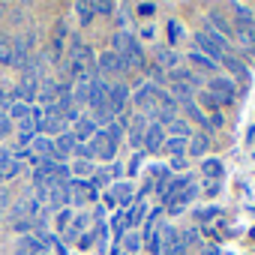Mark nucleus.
Here are the masks:
<instances>
[{
  "label": "nucleus",
  "instance_id": "nucleus-44",
  "mask_svg": "<svg viewBox=\"0 0 255 255\" xmlns=\"http://www.w3.org/2000/svg\"><path fill=\"white\" fill-rule=\"evenodd\" d=\"M180 240H183V246H192V243H198V234H195V228H189V231H186Z\"/></svg>",
  "mask_w": 255,
  "mask_h": 255
},
{
  "label": "nucleus",
  "instance_id": "nucleus-35",
  "mask_svg": "<svg viewBox=\"0 0 255 255\" xmlns=\"http://www.w3.org/2000/svg\"><path fill=\"white\" fill-rule=\"evenodd\" d=\"M9 132H12V120H9L6 108H0V138H3V135H9Z\"/></svg>",
  "mask_w": 255,
  "mask_h": 255
},
{
  "label": "nucleus",
  "instance_id": "nucleus-9",
  "mask_svg": "<svg viewBox=\"0 0 255 255\" xmlns=\"http://www.w3.org/2000/svg\"><path fill=\"white\" fill-rule=\"evenodd\" d=\"M27 48H30V36H15L12 39V66L27 72Z\"/></svg>",
  "mask_w": 255,
  "mask_h": 255
},
{
  "label": "nucleus",
  "instance_id": "nucleus-18",
  "mask_svg": "<svg viewBox=\"0 0 255 255\" xmlns=\"http://www.w3.org/2000/svg\"><path fill=\"white\" fill-rule=\"evenodd\" d=\"M114 201H120V207H132V183H114Z\"/></svg>",
  "mask_w": 255,
  "mask_h": 255
},
{
  "label": "nucleus",
  "instance_id": "nucleus-36",
  "mask_svg": "<svg viewBox=\"0 0 255 255\" xmlns=\"http://www.w3.org/2000/svg\"><path fill=\"white\" fill-rule=\"evenodd\" d=\"M75 12L81 15V21H90V18H93V3H84V0H78V3H75Z\"/></svg>",
  "mask_w": 255,
  "mask_h": 255
},
{
  "label": "nucleus",
  "instance_id": "nucleus-19",
  "mask_svg": "<svg viewBox=\"0 0 255 255\" xmlns=\"http://www.w3.org/2000/svg\"><path fill=\"white\" fill-rule=\"evenodd\" d=\"M207 147H210V138H207L204 132H198V135H195V138L186 144L189 156H195V159H198V156H204V153H207Z\"/></svg>",
  "mask_w": 255,
  "mask_h": 255
},
{
  "label": "nucleus",
  "instance_id": "nucleus-33",
  "mask_svg": "<svg viewBox=\"0 0 255 255\" xmlns=\"http://www.w3.org/2000/svg\"><path fill=\"white\" fill-rule=\"evenodd\" d=\"M237 39L243 45H255V24L252 27H237Z\"/></svg>",
  "mask_w": 255,
  "mask_h": 255
},
{
  "label": "nucleus",
  "instance_id": "nucleus-12",
  "mask_svg": "<svg viewBox=\"0 0 255 255\" xmlns=\"http://www.w3.org/2000/svg\"><path fill=\"white\" fill-rule=\"evenodd\" d=\"M195 42H198L201 54H207L210 60H222V57H225V51H222V48H219V45H216L207 33H195Z\"/></svg>",
  "mask_w": 255,
  "mask_h": 255
},
{
  "label": "nucleus",
  "instance_id": "nucleus-37",
  "mask_svg": "<svg viewBox=\"0 0 255 255\" xmlns=\"http://www.w3.org/2000/svg\"><path fill=\"white\" fill-rule=\"evenodd\" d=\"M117 6L114 3H108V0H99V3H93V15H111Z\"/></svg>",
  "mask_w": 255,
  "mask_h": 255
},
{
  "label": "nucleus",
  "instance_id": "nucleus-42",
  "mask_svg": "<svg viewBox=\"0 0 255 255\" xmlns=\"http://www.w3.org/2000/svg\"><path fill=\"white\" fill-rule=\"evenodd\" d=\"M153 12H156V3H138V15L147 18V15H153Z\"/></svg>",
  "mask_w": 255,
  "mask_h": 255
},
{
  "label": "nucleus",
  "instance_id": "nucleus-34",
  "mask_svg": "<svg viewBox=\"0 0 255 255\" xmlns=\"http://www.w3.org/2000/svg\"><path fill=\"white\" fill-rule=\"evenodd\" d=\"M18 171H21V162H15V159H12V162H9V165L3 168V171H0V180L6 183V180H12V177H15Z\"/></svg>",
  "mask_w": 255,
  "mask_h": 255
},
{
  "label": "nucleus",
  "instance_id": "nucleus-50",
  "mask_svg": "<svg viewBox=\"0 0 255 255\" xmlns=\"http://www.w3.org/2000/svg\"><path fill=\"white\" fill-rule=\"evenodd\" d=\"M150 36H153V27H150V24H144V27H141V39H150Z\"/></svg>",
  "mask_w": 255,
  "mask_h": 255
},
{
  "label": "nucleus",
  "instance_id": "nucleus-8",
  "mask_svg": "<svg viewBox=\"0 0 255 255\" xmlns=\"http://www.w3.org/2000/svg\"><path fill=\"white\" fill-rule=\"evenodd\" d=\"M114 153H117V144H111L108 135H105V129H99V132L93 135V156H99L102 162H111Z\"/></svg>",
  "mask_w": 255,
  "mask_h": 255
},
{
  "label": "nucleus",
  "instance_id": "nucleus-22",
  "mask_svg": "<svg viewBox=\"0 0 255 255\" xmlns=\"http://www.w3.org/2000/svg\"><path fill=\"white\" fill-rule=\"evenodd\" d=\"M30 108H33V105H27V102H18V99H15V102L6 108V114H9V120H27V117H30Z\"/></svg>",
  "mask_w": 255,
  "mask_h": 255
},
{
  "label": "nucleus",
  "instance_id": "nucleus-40",
  "mask_svg": "<svg viewBox=\"0 0 255 255\" xmlns=\"http://www.w3.org/2000/svg\"><path fill=\"white\" fill-rule=\"evenodd\" d=\"M9 162H12V150L9 147H0V171H3Z\"/></svg>",
  "mask_w": 255,
  "mask_h": 255
},
{
  "label": "nucleus",
  "instance_id": "nucleus-46",
  "mask_svg": "<svg viewBox=\"0 0 255 255\" xmlns=\"http://www.w3.org/2000/svg\"><path fill=\"white\" fill-rule=\"evenodd\" d=\"M168 165H171V168H177V171H183V168H186V159H183V156H171V162H168Z\"/></svg>",
  "mask_w": 255,
  "mask_h": 255
},
{
  "label": "nucleus",
  "instance_id": "nucleus-28",
  "mask_svg": "<svg viewBox=\"0 0 255 255\" xmlns=\"http://www.w3.org/2000/svg\"><path fill=\"white\" fill-rule=\"evenodd\" d=\"M141 216H144V198H138V201L132 204L129 216H126V225H138V222H141Z\"/></svg>",
  "mask_w": 255,
  "mask_h": 255
},
{
  "label": "nucleus",
  "instance_id": "nucleus-23",
  "mask_svg": "<svg viewBox=\"0 0 255 255\" xmlns=\"http://www.w3.org/2000/svg\"><path fill=\"white\" fill-rule=\"evenodd\" d=\"M75 144H78V141H75V135H72V132H63V135H57V141H54V150H60L63 156H69V153L75 150Z\"/></svg>",
  "mask_w": 255,
  "mask_h": 255
},
{
  "label": "nucleus",
  "instance_id": "nucleus-10",
  "mask_svg": "<svg viewBox=\"0 0 255 255\" xmlns=\"http://www.w3.org/2000/svg\"><path fill=\"white\" fill-rule=\"evenodd\" d=\"M12 96H18V102H27V105H30V102L39 96V81H36V78H30V75H24V78H21V84L12 90Z\"/></svg>",
  "mask_w": 255,
  "mask_h": 255
},
{
  "label": "nucleus",
  "instance_id": "nucleus-25",
  "mask_svg": "<svg viewBox=\"0 0 255 255\" xmlns=\"http://www.w3.org/2000/svg\"><path fill=\"white\" fill-rule=\"evenodd\" d=\"M123 132H126V123H123V120H114V123H108V126H105V135H108V141H111V144H117V141L123 138Z\"/></svg>",
  "mask_w": 255,
  "mask_h": 255
},
{
  "label": "nucleus",
  "instance_id": "nucleus-54",
  "mask_svg": "<svg viewBox=\"0 0 255 255\" xmlns=\"http://www.w3.org/2000/svg\"><path fill=\"white\" fill-rule=\"evenodd\" d=\"M183 255H189V252H183Z\"/></svg>",
  "mask_w": 255,
  "mask_h": 255
},
{
  "label": "nucleus",
  "instance_id": "nucleus-3",
  "mask_svg": "<svg viewBox=\"0 0 255 255\" xmlns=\"http://www.w3.org/2000/svg\"><path fill=\"white\" fill-rule=\"evenodd\" d=\"M159 234H162L159 255H183V252H186V246H183L177 228H171V225H159Z\"/></svg>",
  "mask_w": 255,
  "mask_h": 255
},
{
  "label": "nucleus",
  "instance_id": "nucleus-48",
  "mask_svg": "<svg viewBox=\"0 0 255 255\" xmlns=\"http://www.w3.org/2000/svg\"><path fill=\"white\" fill-rule=\"evenodd\" d=\"M198 216H201V219H210V216H216V207H207V210H198Z\"/></svg>",
  "mask_w": 255,
  "mask_h": 255
},
{
  "label": "nucleus",
  "instance_id": "nucleus-5",
  "mask_svg": "<svg viewBox=\"0 0 255 255\" xmlns=\"http://www.w3.org/2000/svg\"><path fill=\"white\" fill-rule=\"evenodd\" d=\"M96 72H99L102 78H105V75H123V72H126V63H123V57H120V54L105 51V54H99Z\"/></svg>",
  "mask_w": 255,
  "mask_h": 255
},
{
  "label": "nucleus",
  "instance_id": "nucleus-30",
  "mask_svg": "<svg viewBox=\"0 0 255 255\" xmlns=\"http://www.w3.org/2000/svg\"><path fill=\"white\" fill-rule=\"evenodd\" d=\"M201 171H204L207 177H222V162H219V159H204V162H201Z\"/></svg>",
  "mask_w": 255,
  "mask_h": 255
},
{
  "label": "nucleus",
  "instance_id": "nucleus-17",
  "mask_svg": "<svg viewBox=\"0 0 255 255\" xmlns=\"http://www.w3.org/2000/svg\"><path fill=\"white\" fill-rule=\"evenodd\" d=\"M48 204H51V210L66 207V204H69V183H66V186H51V189H48Z\"/></svg>",
  "mask_w": 255,
  "mask_h": 255
},
{
  "label": "nucleus",
  "instance_id": "nucleus-2",
  "mask_svg": "<svg viewBox=\"0 0 255 255\" xmlns=\"http://www.w3.org/2000/svg\"><path fill=\"white\" fill-rule=\"evenodd\" d=\"M93 66H96L93 48L84 45V42L75 36V39H72V48H69V72L78 78V75H84V72H93Z\"/></svg>",
  "mask_w": 255,
  "mask_h": 255
},
{
  "label": "nucleus",
  "instance_id": "nucleus-16",
  "mask_svg": "<svg viewBox=\"0 0 255 255\" xmlns=\"http://www.w3.org/2000/svg\"><path fill=\"white\" fill-rule=\"evenodd\" d=\"M156 60H159V66L168 69V72H174V69L180 66V54H177L174 48H156Z\"/></svg>",
  "mask_w": 255,
  "mask_h": 255
},
{
  "label": "nucleus",
  "instance_id": "nucleus-21",
  "mask_svg": "<svg viewBox=\"0 0 255 255\" xmlns=\"http://www.w3.org/2000/svg\"><path fill=\"white\" fill-rule=\"evenodd\" d=\"M165 132H171V138H186V135H192L189 123H186V120H177V117L165 126Z\"/></svg>",
  "mask_w": 255,
  "mask_h": 255
},
{
  "label": "nucleus",
  "instance_id": "nucleus-32",
  "mask_svg": "<svg viewBox=\"0 0 255 255\" xmlns=\"http://www.w3.org/2000/svg\"><path fill=\"white\" fill-rule=\"evenodd\" d=\"M165 150H168L171 156H183V150H186V138H168V141H165Z\"/></svg>",
  "mask_w": 255,
  "mask_h": 255
},
{
  "label": "nucleus",
  "instance_id": "nucleus-52",
  "mask_svg": "<svg viewBox=\"0 0 255 255\" xmlns=\"http://www.w3.org/2000/svg\"><path fill=\"white\" fill-rule=\"evenodd\" d=\"M15 255H33V252H30V249H24V246H18V249H15Z\"/></svg>",
  "mask_w": 255,
  "mask_h": 255
},
{
  "label": "nucleus",
  "instance_id": "nucleus-14",
  "mask_svg": "<svg viewBox=\"0 0 255 255\" xmlns=\"http://www.w3.org/2000/svg\"><path fill=\"white\" fill-rule=\"evenodd\" d=\"M30 111H33V108H30ZM36 135H39V126L33 123V117H27V120H18V141H21V144H27V147H30Z\"/></svg>",
  "mask_w": 255,
  "mask_h": 255
},
{
  "label": "nucleus",
  "instance_id": "nucleus-53",
  "mask_svg": "<svg viewBox=\"0 0 255 255\" xmlns=\"http://www.w3.org/2000/svg\"><path fill=\"white\" fill-rule=\"evenodd\" d=\"M6 204V189H0V207Z\"/></svg>",
  "mask_w": 255,
  "mask_h": 255
},
{
  "label": "nucleus",
  "instance_id": "nucleus-11",
  "mask_svg": "<svg viewBox=\"0 0 255 255\" xmlns=\"http://www.w3.org/2000/svg\"><path fill=\"white\" fill-rule=\"evenodd\" d=\"M126 102H129V87H126V84H111L108 87V105H111V111L120 114Z\"/></svg>",
  "mask_w": 255,
  "mask_h": 255
},
{
  "label": "nucleus",
  "instance_id": "nucleus-4",
  "mask_svg": "<svg viewBox=\"0 0 255 255\" xmlns=\"http://www.w3.org/2000/svg\"><path fill=\"white\" fill-rule=\"evenodd\" d=\"M234 96H237V90H234V81L231 78H213L210 81V99L216 105H228Z\"/></svg>",
  "mask_w": 255,
  "mask_h": 255
},
{
  "label": "nucleus",
  "instance_id": "nucleus-43",
  "mask_svg": "<svg viewBox=\"0 0 255 255\" xmlns=\"http://www.w3.org/2000/svg\"><path fill=\"white\" fill-rule=\"evenodd\" d=\"M141 159H144V150H138V153L132 156V162H129V171H132V174H135V171L141 168Z\"/></svg>",
  "mask_w": 255,
  "mask_h": 255
},
{
  "label": "nucleus",
  "instance_id": "nucleus-20",
  "mask_svg": "<svg viewBox=\"0 0 255 255\" xmlns=\"http://www.w3.org/2000/svg\"><path fill=\"white\" fill-rule=\"evenodd\" d=\"M231 12H237L240 27H252V24H255V18H252V6H246V3H231Z\"/></svg>",
  "mask_w": 255,
  "mask_h": 255
},
{
  "label": "nucleus",
  "instance_id": "nucleus-7",
  "mask_svg": "<svg viewBox=\"0 0 255 255\" xmlns=\"http://www.w3.org/2000/svg\"><path fill=\"white\" fill-rule=\"evenodd\" d=\"M108 87H111V84H108V81H105V78L96 72V75H93V81H90L87 105H90V108H99V105H105V102H108Z\"/></svg>",
  "mask_w": 255,
  "mask_h": 255
},
{
  "label": "nucleus",
  "instance_id": "nucleus-38",
  "mask_svg": "<svg viewBox=\"0 0 255 255\" xmlns=\"http://www.w3.org/2000/svg\"><path fill=\"white\" fill-rule=\"evenodd\" d=\"M123 246L129 249V252H138V249H141V237H138V234H126V237H123Z\"/></svg>",
  "mask_w": 255,
  "mask_h": 255
},
{
  "label": "nucleus",
  "instance_id": "nucleus-47",
  "mask_svg": "<svg viewBox=\"0 0 255 255\" xmlns=\"http://www.w3.org/2000/svg\"><path fill=\"white\" fill-rule=\"evenodd\" d=\"M90 171H93L90 162H75V174H90Z\"/></svg>",
  "mask_w": 255,
  "mask_h": 255
},
{
  "label": "nucleus",
  "instance_id": "nucleus-15",
  "mask_svg": "<svg viewBox=\"0 0 255 255\" xmlns=\"http://www.w3.org/2000/svg\"><path fill=\"white\" fill-rule=\"evenodd\" d=\"M96 132H99V126H96L93 120H84V117H81V120L75 123V132H72V135H75V141H78V144H84V141H90Z\"/></svg>",
  "mask_w": 255,
  "mask_h": 255
},
{
  "label": "nucleus",
  "instance_id": "nucleus-26",
  "mask_svg": "<svg viewBox=\"0 0 255 255\" xmlns=\"http://www.w3.org/2000/svg\"><path fill=\"white\" fill-rule=\"evenodd\" d=\"M0 63L12 66V39L9 36H0Z\"/></svg>",
  "mask_w": 255,
  "mask_h": 255
},
{
  "label": "nucleus",
  "instance_id": "nucleus-41",
  "mask_svg": "<svg viewBox=\"0 0 255 255\" xmlns=\"http://www.w3.org/2000/svg\"><path fill=\"white\" fill-rule=\"evenodd\" d=\"M9 96H12V87L9 84H0V108L9 102Z\"/></svg>",
  "mask_w": 255,
  "mask_h": 255
},
{
  "label": "nucleus",
  "instance_id": "nucleus-6",
  "mask_svg": "<svg viewBox=\"0 0 255 255\" xmlns=\"http://www.w3.org/2000/svg\"><path fill=\"white\" fill-rule=\"evenodd\" d=\"M162 144H165V126H159V123H147L144 138H141V147H144L147 153H156Z\"/></svg>",
  "mask_w": 255,
  "mask_h": 255
},
{
  "label": "nucleus",
  "instance_id": "nucleus-24",
  "mask_svg": "<svg viewBox=\"0 0 255 255\" xmlns=\"http://www.w3.org/2000/svg\"><path fill=\"white\" fill-rule=\"evenodd\" d=\"M30 150H33L36 156H51L54 141H51V138H45V135H36V138H33V144H30Z\"/></svg>",
  "mask_w": 255,
  "mask_h": 255
},
{
  "label": "nucleus",
  "instance_id": "nucleus-45",
  "mask_svg": "<svg viewBox=\"0 0 255 255\" xmlns=\"http://www.w3.org/2000/svg\"><path fill=\"white\" fill-rule=\"evenodd\" d=\"M30 228H33V219H18V222H15V231H21V234L30 231Z\"/></svg>",
  "mask_w": 255,
  "mask_h": 255
},
{
  "label": "nucleus",
  "instance_id": "nucleus-49",
  "mask_svg": "<svg viewBox=\"0 0 255 255\" xmlns=\"http://www.w3.org/2000/svg\"><path fill=\"white\" fill-rule=\"evenodd\" d=\"M204 255H222V252H219V246H213V243H207V246H204Z\"/></svg>",
  "mask_w": 255,
  "mask_h": 255
},
{
  "label": "nucleus",
  "instance_id": "nucleus-27",
  "mask_svg": "<svg viewBox=\"0 0 255 255\" xmlns=\"http://www.w3.org/2000/svg\"><path fill=\"white\" fill-rule=\"evenodd\" d=\"M189 60H192L195 66H204V69H216V66H219L216 60H210V57H207V54H201L198 48H192V51H189Z\"/></svg>",
  "mask_w": 255,
  "mask_h": 255
},
{
  "label": "nucleus",
  "instance_id": "nucleus-1",
  "mask_svg": "<svg viewBox=\"0 0 255 255\" xmlns=\"http://www.w3.org/2000/svg\"><path fill=\"white\" fill-rule=\"evenodd\" d=\"M111 48H114V54H120V57H123V63H126V66H135V69H144V72H147V57H144V51H141L138 39H132L126 30L114 33Z\"/></svg>",
  "mask_w": 255,
  "mask_h": 255
},
{
  "label": "nucleus",
  "instance_id": "nucleus-51",
  "mask_svg": "<svg viewBox=\"0 0 255 255\" xmlns=\"http://www.w3.org/2000/svg\"><path fill=\"white\" fill-rule=\"evenodd\" d=\"M69 216H72L69 210H60V225H66V222H69Z\"/></svg>",
  "mask_w": 255,
  "mask_h": 255
},
{
  "label": "nucleus",
  "instance_id": "nucleus-29",
  "mask_svg": "<svg viewBox=\"0 0 255 255\" xmlns=\"http://www.w3.org/2000/svg\"><path fill=\"white\" fill-rule=\"evenodd\" d=\"M222 66H228L234 75H243V78H246V69H243V63H240L234 54H228V51H225V57H222Z\"/></svg>",
  "mask_w": 255,
  "mask_h": 255
},
{
  "label": "nucleus",
  "instance_id": "nucleus-39",
  "mask_svg": "<svg viewBox=\"0 0 255 255\" xmlns=\"http://www.w3.org/2000/svg\"><path fill=\"white\" fill-rule=\"evenodd\" d=\"M72 153H75L81 162H87V159L93 156V147H87V144H75V150H72Z\"/></svg>",
  "mask_w": 255,
  "mask_h": 255
},
{
  "label": "nucleus",
  "instance_id": "nucleus-13",
  "mask_svg": "<svg viewBox=\"0 0 255 255\" xmlns=\"http://www.w3.org/2000/svg\"><path fill=\"white\" fill-rule=\"evenodd\" d=\"M39 132H45V135H63V132H66V120H63L60 114H45Z\"/></svg>",
  "mask_w": 255,
  "mask_h": 255
},
{
  "label": "nucleus",
  "instance_id": "nucleus-31",
  "mask_svg": "<svg viewBox=\"0 0 255 255\" xmlns=\"http://www.w3.org/2000/svg\"><path fill=\"white\" fill-rule=\"evenodd\" d=\"M168 39H171V45L183 39V24L177 18H168Z\"/></svg>",
  "mask_w": 255,
  "mask_h": 255
}]
</instances>
